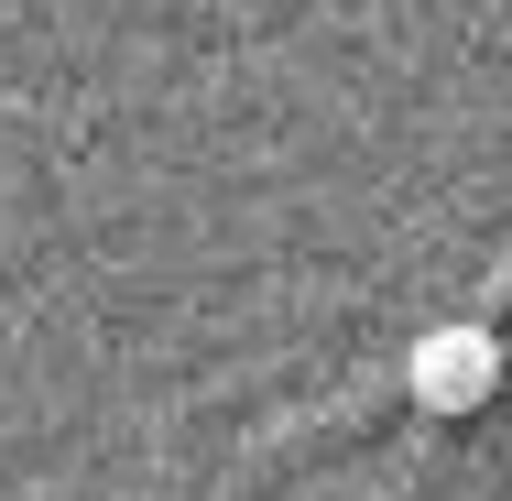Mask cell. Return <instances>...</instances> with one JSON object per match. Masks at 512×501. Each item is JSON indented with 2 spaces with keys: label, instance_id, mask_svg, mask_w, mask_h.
Here are the masks:
<instances>
[{
  "label": "cell",
  "instance_id": "1",
  "mask_svg": "<svg viewBox=\"0 0 512 501\" xmlns=\"http://www.w3.org/2000/svg\"><path fill=\"white\" fill-rule=\"evenodd\" d=\"M404 393L425 414H480L502 393V327H425L404 360Z\"/></svg>",
  "mask_w": 512,
  "mask_h": 501
}]
</instances>
